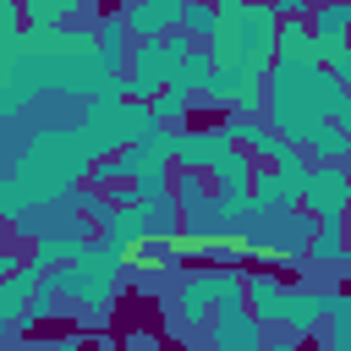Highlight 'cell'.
<instances>
[{"instance_id": "obj_1", "label": "cell", "mask_w": 351, "mask_h": 351, "mask_svg": "<svg viewBox=\"0 0 351 351\" xmlns=\"http://www.w3.org/2000/svg\"><path fill=\"white\" fill-rule=\"evenodd\" d=\"M88 170H93V159H88V148H82V137H77V126H49V132H33L27 143H22V154L11 159V176H22L27 181V192H33V208L44 203H66L71 197V186H82L88 181Z\"/></svg>"}, {"instance_id": "obj_2", "label": "cell", "mask_w": 351, "mask_h": 351, "mask_svg": "<svg viewBox=\"0 0 351 351\" xmlns=\"http://www.w3.org/2000/svg\"><path fill=\"white\" fill-rule=\"evenodd\" d=\"M126 247H115V241H88V252L77 258V263H66V269H49V285L71 302V307H82V324L93 318H104L110 313V302H115V285H121V269H126Z\"/></svg>"}, {"instance_id": "obj_3", "label": "cell", "mask_w": 351, "mask_h": 351, "mask_svg": "<svg viewBox=\"0 0 351 351\" xmlns=\"http://www.w3.org/2000/svg\"><path fill=\"white\" fill-rule=\"evenodd\" d=\"M126 110H132V99H88V110L77 121V137H82L88 159H110V154H121L132 143Z\"/></svg>"}, {"instance_id": "obj_4", "label": "cell", "mask_w": 351, "mask_h": 351, "mask_svg": "<svg viewBox=\"0 0 351 351\" xmlns=\"http://www.w3.org/2000/svg\"><path fill=\"white\" fill-rule=\"evenodd\" d=\"M346 203H351V165H307L302 214H313V219H346Z\"/></svg>"}, {"instance_id": "obj_5", "label": "cell", "mask_w": 351, "mask_h": 351, "mask_svg": "<svg viewBox=\"0 0 351 351\" xmlns=\"http://www.w3.org/2000/svg\"><path fill=\"white\" fill-rule=\"evenodd\" d=\"M170 66H176V55H170L165 38H137L132 60H126V93L132 99H159L170 88Z\"/></svg>"}, {"instance_id": "obj_6", "label": "cell", "mask_w": 351, "mask_h": 351, "mask_svg": "<svg viewBox=\"0 0 351 351\" xmlns=\"http://www.w3.org/2000/svg\"><path fill=\"white\" fill-rule=\"evenodd\" d=\"M214 307H219V269H192V274L181 280L176 302H170V324L186 329V335H192V329H208Z\"/></svg>"}, {"instance_id": "obj_7", "label": "cell", "mask_w": 351, "mask_h": 351, "mask_svg": "<svg viewBox=\"0 0 351 351\" xmlns=\"http://www.w3.org/2000/svg\"><path fill=\"white\" fill-rule=\"evenodd\" d=\"M313 165V159H307ZM307 165H258L252 176V203L258 214H285V208H302V181H307Z\"/></svg>"}, {"instance_id": "obj_8", "label": "cell", "mask_w": 351, "mask_h": 351, "mask_svg": "<svg viewBox=\"0 0 351 351\" xmlns=\"http://www.w3.org/2000/svg\"><path fill=\"white\" fill-rule=\"evenodd\" d=\"M263 324L252 307H214L208 318V351H263Z\"/></svg>"}, {"instance_id": "obj_9", "label": "cell", "mask_w": 351, "mask_h": 351, "mask_svg": "<svg viewBox=\"0 0 351 351\" xmlns=\"http://www.w3.org/2000/svg\"><path fill=\"white\" fill-rule=\"evenodd\" d=\"M225 148H230L225 121H214V126H176V170H208Z\"/></svg>"}, {"instance_id": "obj_10", "label": "cell", "mask_w": 351, "mask_h": 351, "mask_svg": "<svg viewBox=\"0 0 351 351\" xmlns=\"http://www.w3.org/2000/svg\"><path fill=\"white\" fill-rule=\"evenodd\" d=\"M186 0H121V16L132 27V38H165L181 27Z\"/></svg>"}, {"instance_id": "obj_11", "label": "cell", "mask_w": 351, "mask_h": 351, "mask_svg": "<svg viewBox=\"0 0 351 351\" xmlns=\"http://www.w3.org/2000/svg\"><path fill=\"white\" fill-rule=\"evenodd\" d=\"M329 324V313H324V285H291L285 291V329L296 335V340H307V335H318Z\"/></svg>"}, {"instance_id": "obj_12", "label": "cell", "mask_w": 351, "mask_h": 351, "mask_svg": "<svg viewBox=\"0 0 351 351\" xmlns=\"http://www.w3.org/2000/svg\"><path fill=\"white\" fill-rule=\"evenodd\" d=\"M252 176H258V159H252V148L247 143H230L214 165H208V181H214V192H252Z\"/></svg>"}, {"instance_id": "obj_13", "label": "cell", "mask_w": 351, "mask_h": 351, "mask_svg": "<svg viewBox=\"0 0 351 351\" xmlns=\"http://www.w3.org/2000/svg\"><path fill=\"white\" fill-rule=\"evenodd\" d=\"M99 236L132 252L143 236H154V203H137V208H110V214H99Z\"/></svg>"}, {"instance_id": "obj_14", "label": "cell", "mask_w": 351, "mask_h": 351, "mask_svg": "<svg viewBox=\"0 0 351 351\" xmlns=\"http://www.w3.org/2000/svg\"><path fill=\"white\" fill-rule=\"evenodd\" d=\"M82 252H88V236H82V230H44V236L33 241V252H27V263H38V269L49 274V269L77 263Z\"/></svg>"}, {"instance_id": "obj_15", "label": "cell", "mask_w": 351, "mask_h": 351, "mask_svg": "<svg viewBox=\"0 0 351 351\" xmlns=\"http://www.w3.org/2000/svg\"><path fill=\"white\" fill-rule=\"evenodd\" d=\"M44 285V269L38 263H22L16 274H5L0 280V329H11L16 318H22V307L33 302V291Z\"/></svg>"}, {"instance_id": "obj_16", "label": "cell", "mask_w": 351, "mask_h": 351, "mask_svg": "<svg viewBox=\"0 0 351 351\" xmlns=\"http://www.w3.org/2000/svg\"><path fill=\"white\" fill-rule=\"evenodd\" d=\"M285 280L280 274H247V307L258 313V324H285Z\"/></svg>"}, {"instance_id": "obj_17", "label": "cell", "mask_w": 351, "mask_h": 351, "mask_svg": "<svg viewBox=\"0 0 351 351\" xmlns=\"http://www.w3.org/2000/svg\"><path fill=\"white\" fill-rule=\"evenodd\" d=\"M274 60H313V66H318V38H313V22H307V16H280Z\"/></svg>"}, {"instance_id": "obj_18", "label": "cell", "mask_w": 351, "mask_h": 351, "mask_svg": "<svg viewBox=\"0 0 351 351\" xmlns=\"http://www.w3.org/2000/svg\"><path fill=\"white\" fill-rule=\"evenodd\" d=\"M214 82V55H208V44H192L176 66H170V88H186V93H203Z\"/></svg>"}, {"instance_id": "obj_19", "label": "cell", "mask_w": 351, "mask_h": 351, "mask_svg": "<svg viewBox=\"0 0 351 351\" xmlns=\"http://www.w3.org/2000/svg\"><path fill=\"white\" fill-rule=\"evenodd\" d=\"M121 165H126L132 181H170V176H176L170 159H165L154 143H126V148H121Z\"/></svg>"}, {"instance_id": "obj_20", "label": "cell", "mask_w": 351, "mask_h": 351, "mask_svg": "<svg viewBox=\"0 0 351 351\" xmlns=\"http://www.w3.org/2000/svg\"><path fill=\"white\" fill-rule=\"evenodd\" d=\"M302 148H307V159H313V165H346V159H351V132H346V126H335V121H324Z\"/></svg>"}, {"instance_id": "obj_21", "label": "cell", "mask_w": 351, "mask_h": 351, "mask_svg": "<svg viewBox=\"0 0 351 351\" xmlns=\"http://www.w3.org/2000/svg\"><path fill=\"white\" fill-rule=\"evenodd\" d=\"M346 258V219H318L307 236V263H340Z\"/></svg>"}, {"instance_id": "obj_22", "label": "cell", "mask_w": 351, "mask_h": 351, "mask_svg": "<svg viewBox=\"0 0 351 351\" xmlns=\"http://www.w3.org/2000/svg\"><path fill=\"white\" fill-rule=\"evenodd\" d=\"M307 22H313V38H351V0H318Z\"/></svg>"}, {"instance_id": "obj_23", "label": "cell", "mask_w": 351, "mask_h": 351, "mask_svg": "<svg viewBox=\"0 0 351 351\" xmlns=\"http://www.w3.org/2000/svg\"><path fill=\"white\" fill-rule=\"evenodd\" d=\"M132 263H148V269H176L181 263V236H143L132 247Z\"/></svg>"}, {"instance_id": "obj_24", "label": "cell", "mask_w": 351, "mask_h": 351, "mask_svg": "<svg viewBox=\"0 0 351 351\" xmlns=\"http://www.w3.org/2000/svg\"><path fill=\"white\" fill-rule=\"evenodd\" d=\"M77 11H82L77 0H22V16H27V27H66Z\"/></svg>"}, {"instance_id": "obj_25", "label": "cell", "mask_w": 351, "mask_h": 351, "mask_svg": "<svg viewBox=\"0 0 351 351\" xmlns=\"http://www.w3.org/2000/svg\"><path fill=\"white\" fill-rule=\"evenodd\" d=\"M214 27H219V5H214V0H186V11H181V33L197 38V44H208Z\"/></svg>"}, {"instance_id": "obj_26", "label": "cell", "mask_w": 351, "mask_h": 351, "mask_svg": "<svg viewBox=\"0 0 351 351\" xmlns=\"http://www.w3.org/2000/svg\"><path fill=\"white\" fill-rule=\"evenodd\" d=\"M60 313V291L49 285V274H44V285L33 291V302L22 307V318H16V329H33V324H44V318H55Z\"/></svg>"}, {"instance_id": "obj_27", "label": "cell", "mask_w": 351, "mask_h": 351, "mask_svg": "<svg viewBox=\"0 0 351 351\" xmlns=\"http://www.w3.org/2000/svg\"><path fill=\"white\" fill-rule=\"evenodd\" d=\"M192 104H197V93H186V88H165V93L154 99V110H159V121H165V126H186Z\"/></svg>"}, {"instance_id": "obj_28", "label": "cell", "mask_w": 351, "mask_h": 351, "mask_svg": "<svg viewBox=\"0 0 351 351\" xmlns=\"http://www.w3.org/2000/svg\"><path fill=\"white\" fill-rule=\"evenodd\" d=\"M93 38H99L104 49H132V44H126V38H132V27H126L121 5H115V11H104V16L93 22Z\"/></svg>"}, {"instance_id": "obj_29", "label": "cell", "mask_w": 351, "mask_h": 351, "mask_svg": "<svg viewBox=\"0 0 351 351\" xmlns=\"http://www.w3.org/2000/svg\"><path fill=\"white\" fill-rule=\"evenodd\" d=\"M66 203H71L77 214H88V219H99V214H110V208H115V203H110V192H99V186H88V181H82V186H71V197H66Z\"/></svg>"}, {"instance_id": "obj_30", "label": "cell", "mask_w": 351, "mask_h": 351, "mask_svg": "<svg viewBox=\"0 0 351 351\" xmlns=\"http://www.w3.org/2000/svg\"><path fill=\"white\" fill-rule=\"evenodd\" d=\"M324 313H329V324L351 329V285H324Z\"/></svg>"}, {"instance_id": "obj_31", "label": "cell", "mask_w": 351, "mask_h": 351, "mask_svg": "<svg viewBox=\"0 0 351 351\" xmlns=\"http://www.w3.org/2000/svg\"><path fill=\"white\" fill-rule=\"evenodd\" d=\"M115 181H126V165H121V154H110V159H93V170H88V186L110 192Z\"/></svg>"}, {"instance_id": "obj_32", "label": "cell", "mask_w": 351, "mask_h": 351, "mask_svg": "<svg viewBox=\"0 0 351 351\" xmlns=\"http://www.w3.org/2000/svg\"><path fill=\"white\" fill-rule=\"evenodd\" d=\"M22 33H27L22 0H0V38H22Z\"/></svg>"}, {"instance_id": "obj_33", "label": "cell", "mask_w": 351, "mask_h": 351, "mask_svg": "<svg viewBox=\"0 0 351 351\" xmlns=\"http://www.w3.org/2000/svg\"><path fill=\"white\" fill-rule=\"evenodd\" d=\"M5 230H11V236H16V241H38V236H44V225H38V208H27V214H22V219H11V225H5Z\"/></svg>"}, {"instance_id": "obj_34", "label": "cell", "mask_w": 351, "mask_h": 351, "mask_svg": "<svg viewBox=\"0 0 351 351\" xmlns=\"http://www.w3.org/2000/svg\"><path fill=\"white\" fill-rule=\"evenodd\" d=\"M110 203L115 208H137V181H115L110 186Z\"/></svg>"}, {"instance_id": "obj_35", "label": "cell", "mask_w": 351, "mask_h": 351, "mask_svg": "<svg viewBox=\"0 0 351 351\" xmlns=\"http://www.w3.org/2000/svg\"><path fill=\"white\" fill-rule=\"evenodd\" d=\"M132 285H137V291H159V285H165V269H148V263H137Z\"/></svg>"}, {"instance_id": "obj_36", "label": "cell", "mask_w": 351, "mask_h": 351, "mask_svg": "<svg viewBox=\"0 0 351 351\" xmlns=\"http://www.w3.org/2000/svg\"><path fill=\"white\" fill-rule=\"evenodd\" d=\"M324 351H351V329L329 324V335H324Z\"/></svg>"}, {"instance_id": "obj_37", "label": "cell", "mask_w": 351, "mask_h": 351, "mask_svg": "<svg viewBox=\"0 0 351 351\" xmlns=\"http://www.w3.org/2000/svg\"><path fill=\"white\" fill-rule=\"evenodd\" d=\"M313 0H274V16H307Z\"/></svg>"}, {"instance_id": "obj_38", "label": "cell", "mask_w": 351, "mask_h": 351, "mask_svg": "<svg viewBox=\"0 0 351 351\" xmlns=\"http://www.w3.org/2000/svg\"><path fill=\"white\" fill-rule=\"evenodd\" d=\"M22 263H27V258H22V252H11V247L0 241V280H5V274H16Z\"/></svg>"}, {"instance_id": "obj_39", "label": "cell", "mask_w": 351, "mask_h": 351, "mask_svg": "<svg viewBox=\"0 0 351 351\" xmlns=\"http://www.w3.org/2000/svg\"><path fill=\"white\" fill-rule=\"evenodd\" d=\"M329 71H335V77H340V82H346V88H351V38H346V55H340V60H335V66H329Z\"/></svg>"}, {"instance_id": "obj_40", "label": "cell", "mask_w": 351, "mask_h": 351, "mask_svg": "<svg viewBox=\"0 0 351 351\" xmlns=\"http://www.w3.org/2000/svg\"><path fill=\"white\" fill-rule=\"evenodd\" d=\"M263 351H302V340H296V335H291V329H285V335H280V340H269V346H263Z\"/></svg>"}, {"instance_id": "obj_41", "label": "cell", "mask_w": 351, "mask_h": 351, "mask_svg": "<svg viewBox=\"0 0 351 351\" xmlns=\"http://www.w3.org/2000/svg\"><path fill=\"white\" fill-rule=\"evenodd\" d=\"M126 351H154V340L148 335H126Z\"/></svg>"}, {"instance_id": "obj_42", "label": "cell", "mask_w": 351, "mask_h": 351, "mask_svg": "<svg viewBox=\"0 0 351 351\" xmlns=\"http://www.w3.org/2000/svg\"><path fill=\"white\" fill-rule=\"evenodd\" d=\"M44 351H82V340H77V335H66V340H55V346H44Z\"/></svg>"}, {"instance_id": "obj_43", "label": "cell", "mask_w": 351, "mask_h": 351, "mask_svg": "<svg viewBox=\"0 0 351 351\" xmlns=\"http://www.w3.org/2000/svg\"><path fill=\"white\" fill-rule=\"evenodd\" d=\"M5 176H11V159H5V148H0V181H5Z\"/></svg>"}, {"instance_id": "obj_44", "label": "cell", "mask_w": 351, "mask_h": 351, "mask_svg": "<svg viewBox=\"0 0 351 351\" xmlns=\"http://www.w3.org/2000/svg\"><path fill=\"white\" fill-rule=\"evenodd\" d=\"M252 5H274V0H252Z\"/></svg>"}, {"instance_id": "obj_45", "label": "cell", "mask_w": 351, "mask_h": 351, "mask_svg": "<svg viewBox=\"0 0 351 351\" xmlns=\"http://www.w3.org/2000/svg\"><path fill=\"white\" fill-rule=\"evenodd\" d=\"M313 5H318V0H313Z\"/></svg>"}]
</instances>
